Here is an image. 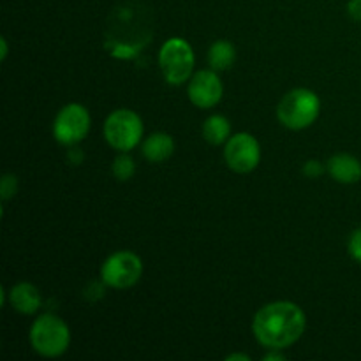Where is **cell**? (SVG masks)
<instances>
[{
	"label": "cell",
	"mask_w": 361,
	"mask_h": 361,
	"mask_svg": "<svg viewBox=\"0 0 361 361\" xmlns=\"http://www.w3.org/2000/svg\"><path fill=\"white\" fill-rule=\"evenodd\" d=\"M305 326V312L296 303L274 302L257 310L252 321V334L263 348L282 351L300 341Z\"/></svg>",
	"instance_id": "obj_1"
},
{
	"label": "cell",
	"mask_w": 361,
	"mask_h": 361,
	"mask_svg": "<svg viewBox=\"0 0 361 361\" xmlns=\"http://www.w3.org/2000/svg\"><path fill=\"white\" fill-rule=\"evenodd\" d=\"M321 111V101L316 92L309 88H295L281 99L277 118L284 127L302 130L312 126Z\"/></svg>",
	"instance_id": "obj_2"
},
{
	"label": "cell",
	"mask_w": 361,
	"mask_h": 361,
	"mask_svg": "<svg viewBox=\"0 0 361 361\" xmlns=\"http://www.w3.org/2000/svg\"><path fill=\"white\" fill-rule=\"evenodd\" d=\"M30 344L44 358H59L69 349L71 330L66 321L53 314H42L30 328Z\"/></svg>",
	"instance_id": "obj_3"
},
{
	"label": "cell",
	"mask_w": 361,
	"mask_h": 361,
	"mask_svg": "<svg viewBox=\"0 0 361 361\" xmlns=\"http://www.w3.org/2000/svg\"><path fill=\"white\" fill-rule=\"evenodd\" d=\"M159 67L169 85H183L194 74L192 46L182 37H171L159 49Z\"/></svg>",
	"instance_id": "obj_4"
},
{
	"label": "cell",
	"mask_w": 361,
	"mask_h": 361,
	"mask_svg": "<svg viewBox=\"0 0 361 361\" xmlns=\"http://www.w3.org/2000/svg\"><path fill=\"white\" fill-rule=\"evenodd\" d=\"M143 120L136 111L127 108L109 113L104 122V137L111 148L118 152H129L141 143Z\"/></svg>",
	"instance_id": "obj_5"
},
{
	"label": "cell",
	"mask_w": 361,
	"mask_h": 361,
	"mask_svg": "<svg viewBox=\"0 0 361 361\" xmlns=\"http://www.w3.org/2000/svg\"><path fill=\"white\" fill-rule=\"evenodd\" d=\"M143 275V261L130 250H118L106 257L101 267V279L108 288L129 289L140 282Z\"/></svg>",
	"instance_id": "obj_6"
},
{
	"label": "cell",
	"mask_w": 361,
	"mask_h": 361,
	"mask_svg": "<svg viewBox=\"0 0 361 361\" xmlns=\"http://www.w3.org/2000/svg\"><path fill=\"white\" fill-rule=\"evenodd\" d=\"M90 123L92 120L88 109L83 104L71 102L56 113L55 122H53V136L59 143L73 147L88 136Z\"/></svg>",
	"instance_id": "obj_7"
},
{
	"label": "cell",
	"mask_w": 361,
	"mask_h": 361,
	"mask_svg": "<svg viewBox=\"0 0 361 361\" xmlns=\"http://www.w3.org/2000/svg\"><path fill=\"white\" fill-rule=\"evenodd\" d=\"M224 159L229 169L245 175L259 166L261 147L252 134L238 133L226 141Z\"/></svg>",
	"instance_id": "obj_8"
},
{
	"label": "cell",
	"mask_w": 361,
	"mask_h": 361,
	"mask_svg": "<svg viewBox=\"0 0 361 361\" xmlns=\"http://www.w3.org/2000/svg\"><path fill=\"white\" fill-rule=\"evenodd\" d=\"M187 94L196 108L210 109L221 102L224 85H222L217 71L203 69L192 74V78L189 80V87H187Z\"/></svg>",
	"instance_id": "obj_9"
},
{
	"label": "cell",
	"mask_w": 361,
	"mask_h": 361,
	"mask_svg": "<svg viewBox=\"0 0 361 361\" xmlns=\"http://www.w3.org/2000/svg\"><path fill=\"white\" fill-rule=\"evenodd\" d=\"M7 298H9L11 307L20 314H25V316L37 312L42 303L41 293L30 282H18V284H14L7 291Z\"/></svg>",
	"instance_id": "obj_10"
},
{
	"label": "cell",
	"mask_w": 361,
	"mask_h": 361,
	"mask_svg": "<svg viewBox=\"0 0 361 361\" xmlns=\"http://www.w3.org/2000/svg\"><path fill=\"white\" fill-rule=\"evenodd\" d=\"M326 171L338 183H356L361 180V162L355 155L337 154L326 162Z\"/></svg>",
	"instance_id": "obj_11"
},
{
	"label": "cell",
	"mask_w": 361,
	"mask_h": 361,
	"mask_svg": "<svg viewBox=\"0 0 361 361\" xmlns=\"http://www.w3.org/2000/svg\"><path fill=\"white\" fill-rule=\"evenodd\" d=\"M145 159L150 162H162L175 152V141L168 133H154L141 145Z\"/></svg>",
	"instance_id": "obj_12"
},
{
	"label": "cell",
	"mask_w": 361,
	"mask_h": 361,
	"mask_svg": "<svg viewBox=\"0 0 361 361\" xmlns=\"http://www.w3.org/2000/svg\"><path fill=\"white\" fill-rule=\"evenodd\" d=\"M236 60V49L229 41L219 39L208 49V66L210 69L222 73V71H229Z\"/></svg>",
	"instance_id": "obj_13"
},
{
	"label": "cell",
	"mask_w": 361,
	"mask_h": 361,
	"mask_svg": "<svg viewBox=\"0 0 361 361\" xmlns=\"http://www.w3.org/2000/svg\"><path fill=\"white\" fill-rule=\"evenodd\" d=\"M203 137L207 143L215 147L224 145L231 137V123L222 115L208 116L203 123Z\"/></svg>",
	"instance_id": "obj_14"
},
{
	"label": "cell",
	"mask_w": 361,
	"mask_h": 361,
	"mask_svg": "<svg viewBox=\"0 0 361 361\" xmlns=\"http://www.w3.org/2000/svg\"><path fill=\"white\" fill-rule=\"evenodd\" d=\"M111 171L118 182H127L136 173V162L127 152H120V155H116L115 161H113Z\"/></svg>",
	"instance_id": "obj_15"
},
{
	"label": "cell",
	"mask_w": 361,
	"mask_h": 361,
	"mask_svg": "<svg viewBox=\"0 0 361 361\" xmlns=\"http://www.w3.org/2000/svg\"><path fill=\"white\" fill-rule=\"evenodd\" d=\"M18 190V178L11 173H7L2 178V185H0V192H2V200H11Z\"/></svg>",
	"instance_id": "obj_16"
},
{
	"label": "cell",
	"mask_w": 361,
	"mask_h": 361,
	"mask_svg": "<svg viewBox=\"0 0 361 361\" xmlns=\"http://www.w3.org/2000/svg\"><path fill=\"white\" fill-rule=\"evenodd\" d=\"M348 250L353 256V259H356L358 263H361V228L356 229V231L349 236Z\"/></svg>",
	"instance_id": "obj_17"
},
{
	"label": "cell",
	"mask_w": 361,
	"mask_h": 361,
	"mask_svg": "<svg viewBox=\"0 0 361 361\" xmlns=\"http://www.w3.org/2000/svg\"><path fill=\"white\" fill-rule=\"evenodd\" d=\"M324 166L319 161H307L303 164V175L309 176V178H317V176L323 175Z\"/></svg>",
	"instance_id": "obj_18"
},
{
	"label": "cell",
	"mask_w": 361,
	"mask_h": 361,
	"mask_svg": "<svg viewBox=\"0 0 361 361\" xmlns=\"http://www.w3.org/2000/svg\"><path fill=\"white\" fill-rule=\"evenodd\" d=\"M348 13L353 20L361 21V0H349Z\"/></svg>",
	"instance_id": "obj_19"
},
{
	"label": "cell",
	"mask_w": 361,
	"mask_h": 361,
	"mask_svg": "<svg viewBox=\"0 0 361 361\" xmlns=\"http://www.w3.org/2000/svg\"><path fill=\"white\" fill-rule=\"evenodd\" d=\"M0 44H2V53H0V59L6 60L7 53H9V48H7V39L6 37L0 39Z\"/></svg>",
	"instance_id": "obj_20"
},
{
	"label": "cell",
	"mask_w": 361,
	"mask_h": 361,
	"mask_svg": "<svg viewBox=\"0 0 361 361\" xmlns=\"http://www.w3.org/2000/svg\"><path fill=\"white\" fill-rule=\"evenodd\" d=\"M228 361H235V360H243V361H250V358L247 355H231L226 358Z\"/></svg>",
	"instance_id": "obj_21"
}]
</instances>
